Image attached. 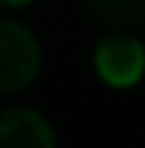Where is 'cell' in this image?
Masks as SVG:
<instances>
[{
  "label": "cell",
  "mask_w": 145,
  "mask_h": 148,
  "mask_svg": "<svg viewBox=\"0 0 145 148\" xmlns=\"http://www.w3.org/2000/svg\"><path fill=\"white\" fill-rule=\"evenodd\" d=\"M36 73H40L36 36L13 20H0V92L30 86Z\"/></svg>",
  "instance_id": "1"
},
{
  "label": "cell",
  "mask_w": 145,
  "mask_h": 148,
  "mask_svg": "<svg viewBox=\"0 0 145 148\" xmlns=\"http://www.w3.org/2000/svg\"><path fill=\"white\" fill-rule=\"evenodd\" d=\"M96 73L115 89L139 82L145 73V46L132 36V30H115L96 46Z\"/></svg>",
  "instance_id": "2"
},
{
  "label": "cell",
  "mask_w": 145,
  "mask_h": 148,
  "mask_svg": "<svg viewBox=\"0 0 145 148\" xmlns=\"http://www.w3.org/2000/svg\"><path fill=\"white\" fill-rule=\"evenodd\" d=\"M56 135L43 115L33 109L0 112V148H53Z\"/></svg>",
  "instance_id": "3"
},
{
  "label": "cell",
  "mask_w": 145,
  "mask_h": 148,
  "mask_svg": "<svg viewBox=\"0 0 145 148\" xmlns=\"http://www.w3.org/2000/svg\"><path fill=\"white\" fill-rule=\"evenodd\" d=\"M89 20L106 33L135 30L145 23V0H79Z\"/></svg>",
  "instance_id": "4"
},
{
  "label": "cell",
  "mask_w": 145,
  "mask_h": 148,
  "mask_svg": "<svg viewBox=\"0 0 145 148\" xmlns=\"http://www.w3.org/2000/svg\"><path fill=\"white\" fill-rule=\"evenodd\" d=\"M23 3H30V0H0V7H23Z\"/></svg>",
  "instance_id": "5"
},
{
  "label": "cell",
  "mask_w": 145,
  "mask_h": 148,
  "mask_svg": "<svg viewBox=\"0 0 145 148\" xmlns=\"http://www.w3.org/2000/svg\"><path fill=\"white\" fill-rule=\"evenodd\" d=\"M142 27H145V23H142Z\"/></svg>",
  "instance_id": "6"
}]
</instances>
